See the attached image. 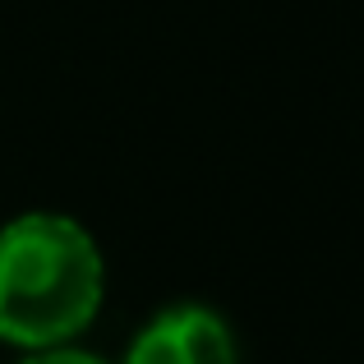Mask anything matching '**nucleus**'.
Masks as SVG:
<instances>
[{
	"mask_svg": "<svg viewBox=\"0 0 364 364\" xmlns=\"http://www.w3.org/2000/svg\"><path fill=\"white\" fill-rule=\"evenodd\" d=\"M107 263L74 217L23 213L0 231V341L70 346L102 309Z\"/></svg>",
	"mask_w": 364,
	"mask_h": 364,
	"instance_id": "nucleus-1",
	"label": "nucleus"
},
{
	"mask_svg": "<svg viewBox=\"0 0 364 364\" xmlns=\"http://www.w3.org/2000/svg\"><path fill=\"white\" fill-rule=\"evenodd\" d=\"M124 364H235V337L222 314L203 304H176L134 337Z\"/></svg>",
	"mask_w": 364,
	"mask_h": 364,
	"instance_id": "nucleus-2",
	"label": "nucleus"
},
{
	"mask_svg": "<svg viewBox=\"0 0 364 364\" xmlns=\"http://www.w3.org/2000/svg\"><path fill=\"white\" fill-rule=\"evenodd\" d=\"M18 364H107L97 355H88V350H74V346H55V350H33L28 360Z\"/></svg>",
	"mask_w": 364,
	"mask_h": 364,
	"instance_id": "nucleus-3",
	"label": "nucleus"
}]
</instances>
